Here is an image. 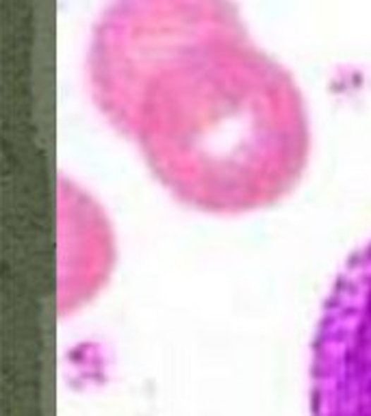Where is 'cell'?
Wrapping results in <instances>:
<instances>
[{"label": "cell", "instance_id": "obj_1", "mask_svg": "<svg viewBox=\"0 0 371 416\" xmlns=\"http://www.w3.org/2000/svg\"><path fill=\"white\" fill-rule=\"evenodd\" d=\"M87 76L107 122L195 211L269 208L308 165L300 87L250 39L233 0H111Z\"/></svg>", "mask_w": 371, "mask_h": 416}, {"label": "cell", "instance_id": "obj_2", "mask_svg": "<svg viewBox=\"0 0 371 416\" xmlns=\"http://www.w3.org/2000/svg\"><path fill=\"white\" fill-rule=\"evenodd\" d=\"M310 414L371 416V241L326 297L310 351Z\"/></svg>", "mask_w": 371, "mask_h": 416}]
</instances>
